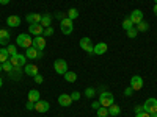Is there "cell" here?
Here are the masks:
<instances>
[{
  "label": "cell",
  "mask_w": 157,
  "mask_h": 117,
  "mask_svg": "<svg viewBox=\"0 0 157 117\" xmlns=\"http://www.w3.org/2000/svg\"><path fill=\"white\" fill-rule=\"evenodd\" d=\"M99 103H101V106H104V108H109L110 105H113L115 103V97H113V94L112 92H101V95H99Z\"/></svg>",
  "instance_id": "obj_1"
},
{
  "label": "cell",
  "mask_w": 157,
  "mask_h": 117,
  "mask_svg": "<svg viewBox=\"0 0 157 117\" xmlns=\"http://www.w3.org/2000/svg\"><path fill=\"white\" fill-rule=\"evenodd\" d=\"M16 44H17L19 47H24L25 50H27L29 47H33V39H32L29 34L22 33V34H19V36L16 37Z\"/></svg>",
  "instance_id": "obj_2"
},
{
  "label": "cell",
  "mask_w": 157,
  "mask_h": 117,
  "mask_svg": "<svg viewBox=\"0 0 157 117\" xmlns=\"http://www.w3.org/2000/svg\"><path fill=\"white\" fill-rule=\"evenodd\" d=\"M60 30H61V33L63 34H71L72 33V30H74V23H72V20L71 19H68V17H64V19H61V22H60Z\"/></svg>",
  "instance_id": "obj_3"
},
{
  "label": "cell",
  "mask_w": 157,
  "mask_h": 117,
  "mask_svg": "<svg viewBox=\"0 0 157 117\" xmlns=\"http://www.w3.org/2000/svg\"><path fill=\"white\" fill-rule=\"evenodd\" d=\"M10 61H11V64H13L14 67H24L25 64H27V56L21 55V53H16V55H13V56L10 58Z\"/></svg>",
  "instance_id": "obj_4"
},
{
  "label": "cell",
  "mask_w": 157,
  "mask_h": 117,
  "mask_svg": "<svg viewBox=\"0 0 157 117\" xmlns=\"http://www.w3.org/2000/svg\"><path fill=\"white\" fill-rule=\"evenodd\" d=\"M54 69H55L57 73L64 75V73L68 72V62L64 61V59H55V62H54Z\"/></svg>",
  "instance_id": "obj_5"
},
{
  "label": "cell",
  "mask_w": 157,
  "mask_h": 117,
  "mask_svg": "<svg viewBox=\"0 0 157 117\" xmlns=\"http://www.w3.org/2000/svg\"><path fill=\"white\" fill-rule=\"evenodd\" d=\"M25 56L29 59H41L43 58V50H38L35 47H29L25 50Z\"/></svg>",
  "instance_id": "obj_6"
},
{
  "label": "cell",
  "mask_w": 157,
  "mask_h": 117,
  "mask_svg": "<svg viewBox=\"0 0 157 117\" xmlns=\"http://www.w3.org/2000/svg\"><path fill=\"white\" fill-rule=\"evenodd\" d=\"M143 109H145L146 112H149V114L157 112V100H155L154 97L148 98V100L145 101V105H143Z\"/></svg>",
  "instance_id": "obj_7"
},
{
  "label": "cell",
  "mask_w": 157,
  "mask_h": 117,
  "mask_svg": "<svg viewBox=\"0 0 157 117\" xmlns=\"http://www.w3.org/2000/svg\"><path fill=\"white\" fill-rule=\"evenodd\" d=\"M130 87H132L134 90H140L143 87V78L140 75H134L132 78H130Z\"/></svg>",
  "instance_id": "obj_8"
},
{
  "label": "cell",
  "mask_w": 157,
  "mask_h": 117,
  "mask_svg": "<svg viewBox=\"0 0 157 117\" xmlns=\"http://www.w3.org/2000/svg\"><path fill=\"white\" fill-rule=\"evenodd\" d=\"M80 47L86 51V53H93V48H94V45H93L90 37H82L80 39Z\"/></svg>",
  "instance_id": "obj_9"
},
{
  "label": "cell",
  "mask_w": 157,
  "mask_h": 117,
  "mask_svg": "<svg viewBox=\"0 0 157 117\" xmlns=\"http://www.w3.org/2000/svg\"><path fill=\"white\" fill-rule=\"evenodd\" d=\"M29 31H30V34H35V36H41V34L44 33V27H43L41 23H30Z\"/></svg>",
  "instance_id": "obj_10"
},
{
  "label": "cell",
  "mask_w": 157,
  "mask_h": 117,
  "mask_svg": "<svg viewBox=\"0 0 157 117\" xmlns=\"http://www.w3.org/2000/svg\"><path fill=\"white\" fill-rule=\"evenodd\" d=\"M49 108H50V105H49V101H46V100H39V101L35 103V109L38 112H47Z\"/></svg>",
  "instance_id": "obj_11"
},
{
  "label": "cell",
  "mask_w": 157,
  "mask_h": 117,
  "mask_svg": "<svg viewBox=\"0 0 157 117\" xmlns=\"http://www.w3.org/2000/svg\"><path fill=\"white\" fill-rule=\"evenodd\" d=\"M129 19L132 20V23H140V22L143 20V12H141V9H134L132 12H130Z\"/></svg>",
  "instance_id": "obj_12"
},
{
  "label": "cell",
  "mask_w": 157,
  "mask_h": 117,
  "mask_svg": "<svg viewBox=\"0 0 157 117\" xmlns=\"http://www.w3.org/2000/svg\"><path fill=\"white\" fill-rule=\"evenodd\" d=\"M24 73L29 75V76H36L39 72H38V67L35 64H25L24 66Z\"/></svg>",
  "instance_id": "obj_13"
},
{
  "label": "cell",
  "mask_w": 157,
  "mask_h": 117,
  "mask_svg": "<svg viewBox=\"0 0 157 117\" xmlns=\"http://www.w3.org/2000/svg\"><path fill=\"white\" fill-rule=\"evenodd\" d=\"M33 47L38 48V50H44V47H46V39H44V36H35V37H33Z\"/></svg>",
  "instance_id": "obj_14"
},
{
  "label": "cell",
  "mask_w": 157,
  "mask_h": 117,
  "mask_svg": "<svg viewBox=\"0 0 157 117\" xmlns=\"http://www.w3.org/2000/svg\"><path fill=\"white\" fill-rule=\"evenodd\" d=\"M58 103H60V106L68 108V106H71L72 98H71V95H68V94H61V95L58 97Z\"/></svg>",
  "instance_id": "obj_15"
},
{
  "label": "cell",
  "mask_w": 157,
  "mask_h": 117,
  "mask_svg": "<svg viewBox=\"0 0 157 117\" xmlns=\"http://www.w3.org/2000/svg\"><path fill=\"white\" fill-rule=\"evenodd\" d=\"M107 48H109V45H107L105 42H99V44L94 45L93 53H94V55H104V53L107 51Z\"/></svg>",
  "instance_id": "obj_16"
},
{
  "label": "cell",
  "mask_w": 157,
  "mask_h": 117,
  "mask_svg": "<svg viewBox=\"0 0 157 117\" xmlns=\"http://www.w3.org/2000/svg\"><path fill=\"white\" fill-rule=\"evenodd\" d=\"M39 100H41V94H39V90H36V89L29 90V101L36 103V101H39Z\"/></svg>",
  "instance_id": "obj_17"
},
{
  "label": "cell",
  "mask_w": 157,
  "mask_h": 117,
  "mask_svg": "<svg viewBox=\"0 0 157 117\" xmlns=\"http://www.w3.org/2000/svg\"><path fill=\"white\" fill-rule=\"evenodd\" d=\"M6 23L10 25V27L16 28V27H19V25H21V17H19V16H8Z\"/></svg>",
  "instance_id": "obj_18"
},
{
  "label": "cell",
  "mask_w": 157,
  "mask_h": 117,
  "mask_svg": "<svg viewBox=\"0 0 157 117\" xmlns=\"http://www.w3.org/2000/svg\"><path fill=\"white\" fill-rule=\"evenodd\" d=\"M10 31L8 30H0V44L2 45H6L8 41H10Z\"/></svg>",
  "instance_id": "obj_19"
},
{
  "label": "cell",
  "mask_w": 157,
  "mask_h": 117,
  "mask_svg": "<svg viewBox=\"0 0 157 117\" xmlns=\"http://www.w3.org/2000/svg\"><path fill=\"white\" fill-rule=\"evenodd\" d=\"M10 59V53H8V50H6V47H2L0 48V62H5V61H8Z\"/></svg>",
  "instance_id": "obj_20"
},
{
  "label": "cell",
  "mask_w": 157,
  "mask_h": 117,
  "mask_svg": "<svg viewBox=\"0 0 157 117\" xmlns=\"http://www.w3.org/2000/svg\"><path fill=\"white\" fill-rule=\"evenodd\" d=\"M63 76H64V80H66L68 83H74V81L77 80V73H75V72H69V70L64 73Z\"/></svg>",
  "instance_id": "obj_21"
},
{
  "label": "cell",
  "mask_w": 157,
  "mask_h": 117,
  "mask_svg": "<svg viewBox=\"0 0 157 117\" xmlns=\"http://www.w3.org/2000/svg\"><path fill=\"white\" fill-rule=\"evenodd\" d=\"M50 23H52V16L50 14H44L41 17V25L44 28H47V27H50Z\"/></svg>",
  "instance_id": "obj_22"
},
{
  "label": "cell",
  "mask_w": 157,
  "mask_h": 117,
  "mask_svg": "<svg viewBox=\"0 0 157 117\" xmlns=\"http://www.w3.org/2000/svg\"><path fill=\"white\" fill-rule=\"evenodd\" d=\"M120 112H121V108L118 105H115V103L109 106V114L110 115H120Z\"/></svg>",
  "instance_id": "obj_23"
},
{
  "label": "cell",
  "mask_w": 157,
  "mask_h": 117,
  "mask_svg": "<svg viewBox=\"0 0 157 117\" xmlns=\"http://www.w3.org/2000/svg\"><path fill=\"white\" fill-rule=\"evenodd\" d=\"M137 30H138V33L141 31V33H145V31H148L149 30V23L148 22H140V23H137Z\"/></svg>",
  "instance_id": "obj_24"
},
{
  "label": "cell",
  "mask_w": 157,
  "mask_h": 117,
  "mask_svg": "<svg viewBox=\"0 0 157 117\" xmlns=\"http://www.w3.org/2000/svg\"><path fill=\"white\" fill-rule=\"evenodd\" d=\"M77 17H78V11H77L75 8H71V9H68V19L74 20V19H77Z\"/></svg>",
  "instance_id": "obj_25"
},
{
  "label": "cell",
  "mask_w": 157,
  "mask_h": 117,
  "mask_svg": "<svg viewBox=\"0 0 157 117\" xmlns=\"http://www.w3.org/2000/svg\"><path fill=\"white\" fill-rule=\"evenodd\" d=\"M110 114H109V108H104V106H101L99 109H98V117H109Z\"/></svg>",
  "instance_id": "obj_26"
},
{
  "label": "cell",
  "mask_w": 157,
  "mask_h": 117,
  "mask_svg": "<svg viewBox=\"0 0 157 117\" xmlns=\"http://www.w3.org/2000/svg\"><path fill=\"white\" fill-rule=\"evenodd\" d=\"M127 37H130V39H134V37H137V34H138V30L135 28V27H132V28H129L127 31Z\"/></svg>",
  "instance_id": "obj_27"
},
{
  "label": "cell",
  "mask_w": 157,
  "mask_h": 117,
  "mask_svg": "<svg viewBox=\"0 0 157 117\" xmlns=\"http://www.w3.org/2000/svg\"><path fill=\"white\" fill-rule=\"evenodd\" d=\"M2 67H3V70H5V72H11L13 69H14V66L11 64V61H10V59H8V61H5V62L2 64Z\"/></svg>",
  "instance_id": "obj_28"
},
{
  "label": "cell",
  "mask_w": 157,
  "mask_h": 117,
  "mask_svg": "<svg viewBox=\"0 0 157 117\" xmlns=\"http://www.w3.org/2000/svg\"><path fill=\"white\" fill-rule=\"evenodd\" d=\"M132 27H134V23H132V20H130V19H129V17H127V19H124V20H123V28H124V30H126V31H127V30H129V28H132Z\"/></svg>",
  "instance_id": "obj_29"
},
{
  "label": "cell",
  "mask_w": 157,
  "mask_h": 117,
  "mask_svg": "<svg viewBox=\"0 0 157 117\" xmlns=\"http://www.w3.org/2000/svg\"><path fill=\"white\" fill-rule=\"evenodd\" d=\"M6 50H8L10 56H13V55H16V53H17V47H16V45H8Z\"/></svg>",
  "instance_id": "obj_30"
},
{
  "label": "cell",
  "mask_w": 157,
  "mask_h": 117,
  "mask_svg": "<svg viewBox=\"0 0 157 117\" xmlns=\"http://www.w3.org/2000/svg\"><path fill=\"white\" fill-rule=\"evenodd\" d=\"M94 94H96V90H94L93 87H88V89L85 90V95H86L88 98H93V97H94Z\"/></svg>",
  "instance_id": "obj_31"
},
{
  "label": "cell",
  "mask_w": 157,
  "mask_h": 117,
  "mask_svg": "<svg viewBox=\"0 0 157 117\" xmlns=\"http://www.w3.org/2000/svg\"><path fill=\"white\" fill-rule=\"evenodd\" d=\"M41 14H38V12H33V23H41Z\"/></svg>",
  "instance_id": "obj_32"
},
{
  "label": "cell",
  "mask_w": 157,
  "mask_h": 117,
  "mask_svg": "<svg viewBox=\"0 0 157 117\" xmlns=\"http://www.w3.org/2000/svg\"><path fill=\"white\" fill-rule=\"evenodd\" d=\"M44 36H52L54 34V28L52 27H47V28H44V33H43Z\"/></svg>",
  "instance_id": "obj_33"
},
{
  "label": "cell",
  "mask_w": 157,
  "mask_h": 117,
  "mask_svg": "<svg viewBox=\"0 0 157 117\" xmlns=\"http://www.w3.org/2000/svg\"><path fill=\"white\" fill-rule=\"evenodd\" d=\"M33 78H35V83H38V84H41V83L44 81V78H43V75H39V73H38L36 76H33Z\"/></svg>",
  "instance_id": "obj_34"
},
{
  "label": "cell",
  "mask_w": 157,
  "mask_h": 117,
  "mask_svg": "<svg viewBox=\"0 0 157 117\" xmlns=\"http://www.w3.org/2000/svg\"><path fill=\"white\" fill-rule=\"evenodd\" d=\"M71 98H72V101H77L78 98H80V92H77V90H75V92H72L71 94Z\"/></svg>",
  "instance_id": "obj_35"
},
{
  "label": "cell",
  "mask_w": 157,
  "mask_h": 117,
  "mask_svg": "<svg viewBox=\"0 0 157 117\" xmlns=\"http://www.w3.org/2000/svg\"><path fill=\"white\" fill-rule=\"evenodd\" d=\"M124 94H126L127 97H130V95H132V94H134V89H132V87H130V86H129V87H126V89H124Z\"/></svg>",
  "instance_id": "obj_36"
},
{
  "label": "cell",
  "mask_w": 157,
  "mask_h": 117,
  "mask_svg": "<svg viewBox=\"0 0 157 117\" xmlns=\"http://www.w3.org/2000/svg\"><path fill=\"white\" fill-rule=\"evenodd\" d=\"M135 117H151V114H149V112H146V111H141V112L135 114Z\"/></svg>",
  "instance_id": "obj_37"
},
{
  "label": "cell",
  "mask_w": 157,
  "mask_h": 117,
  "mask_svg": "<svg viewBox=\"0 0 157 117\" xmlns=\"http://www.w3.org/2000/svg\"><path fill=\"white\" fill-rule=\"evenodd\" d=\"M91 106H93V109H99L101 108V103H99V100H96V101H93V103H91Z\"/></svg>",
  "instance_id": "obj_38"
},
{
  "label": "cell",
  "mask_w": 157,
  "mask_h": 117,
  "mask_svg": "<svg viewBox=\"0 0 157 117\" xmlns=\"http://www.w3.org/2000/svg\"><path fill=\"white\" fill-rule=\"evenodd\" d=\"M25 19H27V22L33 23V12H30V14H27V16H25Z\"/></svg>",
  "instance_id": "obj_39"
},
{
  "label": "cell",
  "mask_w": 157,
  "mask_h": 117,
  "mask_svg": "<svg viewBox=\"0 0 157 117\" xmlns=\"http://www.w3.org/2000/svg\"><path fill=\"white\" fill-rule=\"evenodd\" d=\"M27 109L30 111V109H35V103H32V101H27Z\"/></svg>",
  "instance_id": "obj_40"
},
{
  "label": "cell",
  "mask_w": 157,
  "mask_h": 117,
  "mask_svg": "<svg viewBox=\"0 0 157 117\" xmlns=\"http://www.w3.org/2000/svg\"><path fill=\"white\" fill-rule=\"evenodd\" d=\"M141 111H145V109H143V106L137 105V106H135V114H138V112H141Z\"/></svg>",
  "instance_id": "obj_41"
},
{
  "label": "cell",
  "mask_w": 157,
  "mask_h": 117,
  "mask_svg": "<svg viewBox=\"0 0 157 117\" xmlns=\"http://www.w3.org/2000/svg\"><path fill=\"white\" fill-rule=\"evenodd\" d=\"M10 0H0V5H8Z\"/></svg>",
  "instance_id": "obj_42"
},
{
  "label": "cell",
  "mask_w": 157,
  "mask_h": 117,
  "mask_svg": "<svg viewBox=\"0 0 157 117\" xmlns=\"http://www.w3.org/2000/svg\"><path fill=\"white\" fill-rule=\"evenodd\" d=\"M154 14L157 16V5H154Z\"/></svg>",
  "instance_id": "obj_43"
},
{
  "label": "cell",
  "mask_w": 157,
  "mask_h": 117,
  "mask_svg": "<svg viewBox=\"0 0 157 117\" xmlns=\"http://www.w3.org/2000/svg\"><path fill=\"white\" fill-rule=\"evenodd\" d=\"M2 84H3V80H2V78H0V87H2Z\"/></svg>",
  "instance_id": "obj_44"
},
{
  "label": "cell",
  "mask_w": 157,
  "mask_h": 117,
  "mask_svg": "<svg viewBox=\"0 0 157 117\" xmlns=\"http://www.w3.org/2000/svg\"><path fill=\"white\" fill-rule=\"evenodd\" d=\"M151 117H157V112H154V114H151Z\"/></svg>",
  "instance_id": "obj_45"
},
{
  "label": "cell",
  "mask_w": 157,
  "mask_h": 117,
  "mask_svg": "<svg viewBox=\"0 0 157 117\" xmlns=\"http://www.w3.org/2000/svg\"><path fill=\"white\" fill-rule=\"evenodd\" d=\"M3 70V67H2V62H0V72H2Z\"/></svg>",
  "instance_id": "obj_46"
},
{
  "label": "cell",
  "mask_w": 157,
  "mask_h": 117,
  "mask_svg": "<svg viewBox=\"0 0 157 117\" xmlns=\"http://www.w3.org/2000/svg\"><path fill=\"white\" fill-rule=\"evenodd\" d=\"M154 5H157V0H154Z\"/></svg>",
  "instance_id": "obj_47"
},
{
  "label": "cell",
  "mask_w": 157,
  "mask_h": 117,
  "mask_svg": "<svg viewBox=\"0 0 157 117\" xmlns=\"http://www.w3.org/2000/svg\"><path fill=\"white\" fill-rule=\"evenodd\" d=\"M0 30H2V28H0Z\"/></svg>",
  "instance_id": "obj_48"
}]
</instances>
